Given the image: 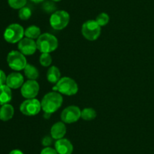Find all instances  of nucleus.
<instances>
[{
	"label": "nucleus",
	"mask_w": 154,
	"mask_h": 154,
	"mask_svg": "<svg viewBox=\"0 0 154 154\" xmlns=\"http://www.w3.org/2000/svg\"><path fill=\"white\" fill-rule=\"evenodd\" d=\"M63 98L58 92H49L44 96L42 101V109L45 113L52 114L57 111L63 104Z\"/></svg>",
	"instance_id": "f257e3e1"
},
{
	"label": "nucleus",
	"mask_w": 154,
	"mask_h": 154,
	"mask_svg": "<svg viewBox=\"0 0 154 154\" xmlns=\"http://www.w3.org/2000/svg\"><path fill=\"white\" fill-rule=\"evenodd\" d=\"M37 48L42 53H50L55 51L58 47L57 37L51 33L41 34L36 41Z\"/></svg>",
	"instance_id": "f03ea898"
},
{
	"label": "nucleus",
	"mask_w": 154,
	"mask_h": 154,
	"mask_svg": "<svg viewBox=\"0 0 154 154\" xmlns=\"http://www.w3.org/2000/svg\"><path fill=\"white\" fill-rule=\"evenodd\" d=\"M54 91H57L59 93L71 96L78 91V86L76 82L69 77H63L60 81L53 87Z\"/></svg>",
	"instance_id": "7ed1b4c3"
},
{
	"label": "nucleus",
	"mask_w": 154,
	"mask_h": 154,
	"mask_svg": "<svg viewBox=\"0 0 154 154\" xmlns=\"http://www.w3.org/2000/svg\"><path fill=\"white\" fill-rule=\"evenodd\" d=\"M25 36V30L22 26L17 24H12L5 29L4 33V39L9 43L19 42Z\"/></svg>",
	"instance_id": "20e7f679"
},
{
	"label": "nucleus",
	"mask_w": 154,
	"mask_h": 154,
	"mask_svg": "<svg viewBox=\"0 0 154 154\" xmlns=\"http://www.w3.org/2000/svg\"><path fill=\"white\" fill-rule=\"evenodd\" d=\"M81 33L84 38L90 41H95L101 34V27L94 20H90L84 23L81 27Z\"/></svg>",
	"instance_id": "39448f33"
},
{
	"label": "nucleus",
	"mask_w": 154,
	"mask_h": 154,
	"mask_svg": "<svg viewBox=\"0 0 154 154\" xmlns=\"http://www.w3.org/2000/svg\"><path fill=\"white\" fill-rule=\"evenodd\" d=\"M70 21V16L67 11L63 10L57 11L51 14L50 18L51 26L56 30H63L67 27Z\"/></svg>",
	"instance_id": "423d86ee"
},
{
	"label": "nucleus",
	"mask_w": 154,
	"mask_h": 154,
	"mask_svg": "<svg viewBox=\"0 0 154 154\" xmlns=\"http://www.w3.org/2000/svg\"><path fill=\"white\" fill-rule=\"evenodd\" d=\"M7 61L10 68L16 71L24 69L27 65L25 55L20 51H11L9 52L7 57Z\"/></svg>",
	"instance_id": "0eeeda50"
},
{
	"label": "nucleus",
	"mask_w": 154,
	"mask_h": 154,
	"mask_svg": "<svg viewBox=\"0 0 154 154\" xmlns=\"http://www.w3.org/2000/svg\"><path fill=\"white\" fill-rule=\"evenodd\" d=\"M42 109V104L35 98L27 99L24 101L20 107L21 113L26 116H32L37 115Z\"/></svg>",
	"instance_id": "6e6552de"
},
{
	"label": "nucleus",
	"mask_w": 154,
	"mask_h": 154,
	"mask_svg": "<svg viewBox=\"0 0 154 154\" xmlns=\"http://www.w3.org/2000/svg\"><path fill=\"white\" fill-rule=\"evenodd\" d=\"M81 117V110L77 106H69L63 110L61 119L65 123H73Z\"/></svg>",
	"instance_id": "1a4fd4ad"
},
{
	"label": "nucleus",
	"mask_w": 154,
	"mask_h": 154,
	"mask_svg": "<svg viewBox=\"0 0 154 154\" xmlns=\"http://www.w3.org/2000/svg\"><path fill=\"white\" fill-rule=\"evenodd\" d=\"M39 85L35 80H28L21 87V95L26 99H32L38 95Z\"/></svg>",
	"instance_id": "9d476101"
},
{
	"label": "nucleus",
	"mask_w": 154,
	"mask_h": 154,
	"mask_svg": "<svg viewBox=\"0 0 154 154\" xmlns=\"http://www.w3.org/2000/svg\"><path fill=\"white\" fill-rule=\"evenodd\" d=\"M18 49L24 55H32L38 48L36 42L33 39L24 38L18 43Z\"/></svg>",
	"instance_id": "9b49d317"
},
{
	"label": "nucleus",
	"mask_w": 154,
	"mask_h": 154,
	"mask_svg": "<svg viewBox=\"0 0 154 154\" xmlns=\"http://www.w3.org/2000/svg\"><path fill=\"white\" fill-rule=\"evenodd\" d=\"M24 79L21 73L17 72H11L7 76L6 85L11 88L16 89L20 87H22L23 85Z\"/></svg>",
	"instance_id": "f8f14e48"
},
{
	"label": "nucleus",
	"mask_w": 154,
	"mask_h": 154,
	"mask_svg": "<svg viewBox=\"0 0 154 154\" xmlns=\"http://www.w3.org/2000/svg\"><path fill=\"white\" fill-rule=\"evenodd\" d=\"M55 149L58 154H72L73 145L68 139H59L55 143Z\"/></svg>",
	"instance_id": "ddd939ff"
},
{
	"label": "nucleus",
	"mask_w": 154,
	"mask_h": 154,
	"mask_svg": "<svg viewBox=\"0 0 154 154\" xmlns=\"http://www.w3.org/2000/svg\"><path fill=\"white\" fill-rule=\"evenodd\" d=\"M66 134V127L64 122H58L53 125L51 129V134L53 139H62Z\"/></svg>",
	"instance_id": "4468645a"
},
{
	"label": "nucleus",
	"mask_w": 154,
	"mask_h": 154,
	"mask_svg": "<svg viewBox=\"0 0 154 154\" xmlns=\"http://www.w3.org/2000/svg\"><path fill=\"white\" fill-rule=\"evenodd\" d=\"M12 99V93L11 88L7 85H0V105L8 104Z\"/></svg>",
	"instance_id": "2eb2a0df"
},
{
	"label": "nucleus",
	"mask_w": 154,
	"mask_h": 154,
	"mask_svg": "<svg viewBox=\"0 0 154 154\" xmlns=\"http://www.w3.org/2000/svg\"><path fill=\"white\" fill-rule=\"evenodd\" d=\"M14 113V109L13 106L9 104H6L2 106L0 108V119L2 121H8L12 119Z\"/></svg>",
	"instance_id": "dca6fc26"
},
{
	"label": "nucleus",
	"mask_w": 154,
	"mask_h": 154,
	"mask_svg": "<svg viewBox=\"0 0 154 154\" xmlns=\"http://www.w3.org/2000/svg\"><path fill=\"white\" fill-rule=\"evenodd\" d=\"M47 79L51 83L57 84L61 79V73L59 68L55 66H51L47 72Z\"/></svg>",
	"instance_id": "f3484780"
},
{
	"label": "nucleus",
	"mask_w": 154,
	"mask_h": 154,
	"mask_svg": "<svg viewBox=\"0 0 154 154\" xmlns=\"http://www.w3.org/2000/svg\"><path fill=\"white\" fill-rule=\"evenodd\" d=\"M24 73L25 75L30 80H35L38 78L39 72L37 68L32 64H28L24 68Z\"/></svg>",
	"instance_id": "a211bd4d"
},
{
	"label": "nucleus",
	"mask_w": 154,
	"mask_h": 154,
	"mask_svg": "<svg viewBox=\"0 0 154 154\" xmlns=\"http://www.w3.org/2000/svg\"><path fill=\"white\" fill-rule=\"evenodd\" d=\"M25 36L31 39H38L41 36V30L37 26H30L25 30Z\"/></svg>",
	"instance_id": "6ab92c4d"
},
{
	"label": "nucleus",
	"mask_w": 154,
	"mask_h": 154,
	"mask_svg": "<svg viewBox=\"0 0 154 154\" xmlns=\"http://www.w3.org/2000/svg\"><path fill=\"white\" fill-rule=\"evenodd\" d=\"M96 117V112L91 107L84 108L81 111V118L86 121H91Z\"/></svg>",
	"instance_id": "aec40b11"
},
{
	"label": "nucleus",
	"mask_w": 154,
	"mask_h": 154,
	"mask_svg": "<svg viewBox=\"0 0 154 154\" xmlns=\"http://www.w3.org/2000/svg\"><path fill=\"white\" fill-rule=\"evenodd\" d=\"M39 62L43 66H49L52 63V57L49 53H42L39 57Z\"/></svg>",
	"instance_id": "412c9836"
},
{
	"label": "nucleus",
	"mask_w": 154,
	"mask_h": 154,
	"mask_svg": "<svg viewBox=\"0 0 154 154\" xmlns=\"http://www.w3.org/2000/svg\"><path fill=\"white\" fill-rule=\"evenodd\" d=\"M18 15L22 21H26V20L29 19L30 17L32 16V11L29 7L24 6L22 8L20 9Z\"/></svg>",
	"instance_id": "4be33fe9"
},
{
	"label": "nucleus",
	"mask_w": 154,
	"mask_h": 154,
	"mask_svg": "<svg viewBox=\"0 0 154 154\" xmlns=\"http://www.w3.org/2000/svg\"><path fill=\"white\" fill-rule=\"evenodd\" d=\"M42 8L46 13L48 14H53L55 11H57V6L55 3L53 1H48L45 2L42 5Z\"/></svg>",
	"instance_id": "5701e85b"
},
{
	"label": "nucleus",
	"mask_w": 154,
	"mask_h": 154,
	"mask_svg": "<svg viewBox=\"0 0 154 154\" xmlns=\"http://www.w3.org/2000/svg\"><path fill=\"white\" fill-rule=\"evenodd\" d=\"M109 16H108V14L106 13H101L96 17V21L97 22V24H99L100 27H104V26L107 25L109 22Z\"/></svg>",
	"instance_id": "b1692460"
},
{
	"label": "nucleus",
	"mask_w": 154,
	"mask_h": 154,
	"mask_svg": "<svg viewBox=\"0 0 154 154\" xmlns=\"http://www.w3.org/2000/svg\"><path fill=\"white\" fill-rule=\"evenodd\" d=\"M10 7L14 9H20L26 5L27 0H8Z\"/></svg>",
	"instance_id": "393cba45"
},
{
	"label": "nucleus",
	"mask_w": 154,
	"mask_h": 154,
	"mask_svg": "<svg viewBox=\"0 0 154 154\" xmlns=\"http://www.w3.org/2000/svg\"><path fill=\"white\" fill-rule=\"evenodd\" d=\"M40 154H58V152H57V150H56L55 149H54V148L47 146V147L44 148V149L41 151Z\"/></svg>",
	"instance_id": "a878e982"
},
{
	"label": "nucleus",
	"mask_w": 154,
	"mask_h": 154,
	"mask_svg": "<svg viewBox=\"0 0 154 154\" xmlns=\"http://www.w3.org/2000/svg\"><path fill=\"white\" fill-rule=\"evenodd\" d=\"M52 140H53V137H50V136H45L43 139H42V145L45 146H49L52 143Z\"/></svg>",
	"instance_id": "bb28decb"
},
{
	"label": "nucleus",
	"mask_w": 154,
	"mask_h": 154,
	"mask_svg": "<svg viewBox=\"0 0 154 154\" xmlns=\"http://www.w3.org/2000/svg\"><path fill=\"white\" fill-rule=\"evenodd\" d=\"M6 79H7V76H6L5 73L4 72V71L0 69V85H5V83H6Z\"/></svg>",
	"instance_id": "cd10ccee"
},
{
	"label": "nucleus",
	"mask_w": 154,
	"mask_h": 154,
	"mask_svg": "<svg viewBox=\"0 0 154 154\" xmlns=\"http://www.w3.org/2000/svg\"><path fill=\"white\" fill-rule=\"evenodd\" d=\"M9 154H23V152L20 149H13V150L11 151Z\"/></svg>",
	"instance_id": "c85d7f7f"
},
{
	"label": "nucleus",
	"mask_w": 154,
	"mask_h": 154,
	"mask_svg": "<svg viewBox=\"0 0 154 154\" xmlns=\"http://www.w3.org/2000/svg\"><path fill=\"white\" fill-rule=\"evenodd\" d=\"M51 113H45V114H44V117L45 118V119H49L50 117H51Z\"/></svg>",
	"instance_id": "c756f323"
},
{
	"label": "nucleus",
	"mask_w": 154,
	"mask_h": 154,
	"mask_svg": "<svg viewBox=\"0 0 154 154\" xmlns=\"http://www.w3.org/2000/svg\"><path fill=\"white\" fill-rule=\"evenodd\" d=\"M30 1L33 2H35V3H40V2H42L45 1V0H30Z\"/></svg>",
	"instance_id": "7c9ffc66"
},
{
	"label": "nucleus",
	"mask_w": 154,
	"mask_h": 154,
	"mask_svg": "<svg viewBox=\"0 0 154 154\" xmlns=\"http://www.w3.org/2000/svg\"><path fill=\"white\" fill-rule=\"evenodd\" d=\"M51 1H53V2H60V1H61V0H51Z\"/></svg>",
	"instance_id": "2f4dec72"
}]
</instances>
